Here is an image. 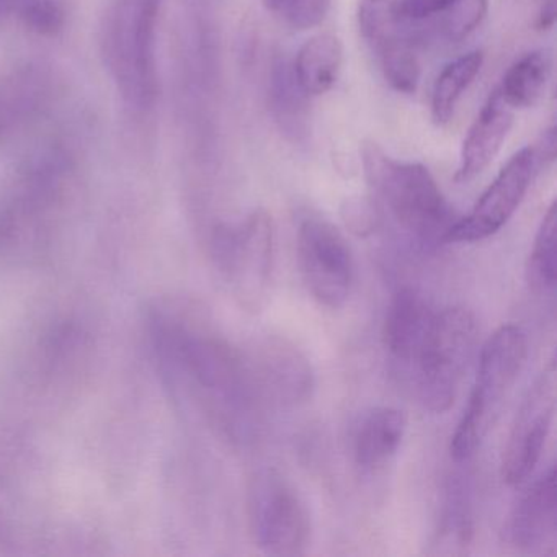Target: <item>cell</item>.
Returning a JSON list of instances; mask_svg holds the SVG:
<instances>
[{
	"label": "cell",
	"instance_id": "obj_3",
	"mask_svg": "<svg viewBox=\"0 0 557 557\" xmlns=\"http://www.w3.org/2000/svg\"><path fill=\"white\" fill-rule=\"evenodd\" d=\"M527 355V334L518 325H502L485 342L471 397L449 446L456 461L472 458L494 429L505 399L523 370Z\"/></svg>",
	"mask_w": 557,
	"mask_h": 557
},
{
	"label": "cell",
	"instance_id": "obj_4",
	"mask_svg": "<svg viewBox=\"0 0 557 557\" xmlns=\"http://www.w3.org/2000/svg\"><path fill=\"white\" fill-rule=\"evenodd\" d=\"M478 337V321L469 309L448 308L436 312L425 344L404 374L420 404L430 412L445 413L451 409Z\"/></svg>",
	"mask_w": 557,
	"mask_h": 557
},
{
	"label": "cell",
	"instance_id": "obj_25",
	"mask_svg": "<svg viewBox=\"0 0 557 557\" xmlns=\"http://www.w3.org/2000/svg\"><path fill=\"white\" fill-rule=\"evenodd\" d=\"M451 4L453 0H400L397 2L400 12L410 21L416 22L443 14Z\"/></svg>",
	"mask_w": 557,
	"mask_h": 557
},
{
	"label": "cell",
	"instance_id": "obj_12",
	"mask_svg": "<svg viewBox=\"0 0 557 557\" xmlns=\"http://www.w3.org/2000/svg\"><path fill=\"white\" fill-rule=\"evenodd\" d=\"M436 312L417 289L403 288L394 295L383 324V344L391 361L406 374L425 344Z\"/></svg>",
	"mask_w": 557,
	"mask_h": 557
},
{
	"label": "cell",
	"instance_id": "obj_24",
	"mask_svg": "<svg viewBox=\"0 0 557 557\" xmlns=\"http://www.w3.org/2000/svg\"><path fill=\"white\" fill-rule=\"evenodd\" d=\"M380 64L387 84L394 90L403 94L416 92L420 81V63L416 48L380 58Z\"/></svg>",
	"mask_w": 557,
	"mask_h": 557
},
{
	"label": "cell",
	"instance_id": "obj_2",
	"mask_svg": "<svg viewBox=\"0 0 557 557\" xmlns=\"http://www.w3.org/2000/svg\"><path fill=\"white\" fill-rule=\"evenodd\" d=\"M361 158L368 182L397 226L419 246L445 244L456 218L429 169L391 159L374 143L361 148Z\"/></svg>",
	"mask_w": 557,
	"mask_h": 557
},
{
	"label": "cell",
	"instance_id": "obj_18",
	"mask_svg": "<svg viewBox=\"0 0 557 557\" xmlns=\"http://www.w3.org/2000/svg\"><path fill=\"white\" fill-rule=\"evenodd\" d=\"M306 94L296 83L295 74L288 70L285 61L273 66L272 86H270V106L282 133L299 141L308 135V103Z\"/></svg>",
	"mask_w": 557,
	"mask_h": 557
},
{
	"label": "cell",
	"instance_id": "obj_1",
	"mask_svg": "<svg viewBox=\"0 0 557 557\" xmlns=\"http://www.w3.org/2000/svg\"><path fill=\"white\" fill-rule=\"evenodd\" d=\"M162 344L175 370L218 423L234 435L249 433L262 404L250 387L243 351L197 319L169 325Z\"/></svg>",
	"mask_w": 557,
	"mask_h": 557
},
{
	"label": "cell",
	"instance_id": "obj_8",
	"mask_svg": "<svg viewBox=\"0 0 557 557\" xmlns=\"http://www.w3.org/2000/svg\"><path fill=\"white\" fill-rule=\"evenodd\" d=\"M250 387L260 404L293 407L314 391V370L308 357L285 338L267 337L244 354Z\"/></svg>",
	"mask_w": 557,
	"mask_h": 557
},
{
	"label": "cell",
	"instance_id": "obj_28",
	"mask_svg": "<svg viewBox=\"0 0 557 557\" xmlns=\"http://www.w3.org/2000/svg\"><path fill=\"white\" fill-rule=\"evenodd\" d=\"M267 4L272 5L275 0H265Z\"/></svg>",
	"mask_w": 557,
	"mask_h": 557
},
{
	"label": "cell",
	"instance_id": "obj_9",
	"mask_svg": "<svg viewBox=\"0 0 557 557\" xmlns=\"http://www.w3.org/2000/svg\"><path fill=\"white\" fill-rule=\"evenodd\" d=\"M556 367L544 368L528 391L508 435L502 458V478L508 485H521L540 462L556 412Z\"/></svg>",
	"mask_w": 557,
	"mask_h": 557
},
{
	"label": "cell",
	"instance_id": "obj_13",
	"mask_svg": "<svg viewBox=\"0 0 557 557\" xmlns=\"http://www.w3.org/2000/svg\"><path fill=\"white\" fill-rule=\"evenodd\" d=\"M513 125V109L494 90L462 143L456 181L469 182L481 175L497 158Z\"/></svg>",
	"mask_w": 557,
	"mask_h": 557
},
{
	"label": "cell",
	"instance_id": "obj_14",
	"mask_svg": "<svg viewBox=\"0 0 557 557\" xmlns=\"http://www.w3.org/2000/svg\"><path fill=\"white\" fill-rule=\"evenodd\" d=\"M406 435V417L394 407L371 410L354 438V458L364 472L383 469L396 456Z\"/></svg>",
	"mask_w": 557,
	"mask_h": 557
},
{
	"label": "cell",
	"instance_id": "obj_10",
	"mask_svg": "<svg viewBox=\"0 0 557 557\" xmlns=\"http://www.w3.org/2000/svg\"><path fill=\"white\" fill-rule=\"evenodd\" d=\"M536 156L533 148L518 151L498 172L468 216L456 220L445 244H471L488 239L508 223L533 181Z\"/></svg>",
	"mask_w": 557,
	"mask_h": 557
},
{
	"label": "cell",
	"instance_id": "obj_26",
	"mask_svg": "<svg viewBox=\"0 0 557 557\" xmlns=\"http://www.w3.org/2000/svg\"><path fill=\"white\" fill-rule=\"evenodd\" d=\"M28 22L40 32H54L61 25V14L50 4H37L28 11Z\"/></svg>",
	"mask_w": 557,
	"mask_h": 557
},
{
	"label": "cell",
	"instance_id": "obj_15",
	"mask_svg": "<svg viewBox=\"0 0 557 557\" xmlns=\"http://www.w3.org/2000/svg\"><path fill=\"white\" fill-rule=\"evenodd\" d=\"M417 24L394 0H360L358 5V27L377 58L416 48L420 40Z\"/></svg>",
	"mask_w": 557,
	"mask_h": 557
},
{
	"label": "cell",
	"instance_id": "obj_21",
	"mask_svg": "<svg viewBox=\"0 0 557 557\" xmlns=\"http://www.w3.org/2000/svg\"><path fill=\"white\" fill-rule=\"evenodd\" d=\"M528 282L534 292L553 295L557 283V210L556 203L541 221L528 262Z\"/></svg>",
	"mask_w": 557,
	"mask_h": 557
},
{
	"label": "cell",
	"instance_id": "obj_20",
	"mask_svg": "<svg viewBox=\"0 0 557 557\" xmlns=\"http://www.w3.org/2000/svg\"><path fill=\"white\" fill-rule=\"evenodd\" d=\"M472 513L468 494L459 482L446 491L442 518L436 530L435 544L438 554H461L471 543Z\"/></svg>",
	"mask_w": 557,
	"mask_h": 557
},
{
	"label": "cell",
	"instance_id": "obj_27",
	"mask_svg": "<svg viewBox=\"0 0 557 557\" xmlns=\"http://www.w3.org/2000/svg\"><path fill=\"white\" fill-rule=\"evenodd\" d=\"M554 21H556V5H554V0H549L544 5L543 11H541L540 18H537V27L541 30H549L554 25Z\"/></svg>",
	"mask_w": 557,
	"mask_h": 557
},
{
	"label": "cell",
	"instance_id": "obj_5",
	"mask_svg": "<svg viewBox=\"0 0 557 557\" xmlns=\"http://www.w3.org/2000/svg\"><path fill=\"white\" fill-rule=\"evenodd\" d=\"M214 257L244 309L267 302L275 260V230L265 210H256L236 226L218 231Z\"/></svg>",
	"mask_w": 557,
	"mask_h": 557
},
{
	"label": "cell",
	"instance_id": "obj_6",
	"mask_svg": "<svg viewBox=\"0 0 557 557\" xmlns=\"http://www.w3.org/2000/svg\"><path fill=\"white\" fill-rule=\"evenodd\" d=\"M250 534L270 556H298L311 537L308 508L296 488L275 469L250 479L247 494Z\"/></svg>",
	"mask_w": 557,
	"mask_h": 557
},
{
	"label": "cell",
	"instance_id": "obj_16",
	"mask_svg": "<svg viewBox=\"0 0 557 557\" xmlns=\"http://www.w3.org/2000/svg\"><path fill=\"white\" fill-rule=\"evenodd\" d=\"M344 47L334 34H319L302 45L296 57V83L308 97L324 96L341 76Z\"/></svg>",
	"mask_w": 557,
	"mask_h": 557
},
{
	"label": "cell",
	"instance_id": "obj_7",
	"mask_svg": "<svg viewBox=\"0 0 557 557\" xmlns=\"http://www.w3.org/2000/svg\"><path fill=\"white\" fill-rule=\"evenodd\" d=\"M298 263L312 298L325 308L338 309L354 288V256L334 224L306 218L298 230Z\"/></svg>",
	"mask_w": 557,
	"mask_h": 557
},
{
	"label": "cell",
	"instance_id": "obj_11",
	"mask_svg": "<svg viewBox=\"0 0 557 557\" xmlns=\"http://www.w3.org/2000/svg\"><path fill=\"white\" fill-rule=\"evenodd\" d=\"M507 541L523 554H543L557 537L556 468L550 466L515 507L507 523Z\"/></svg>",
	"mask_w": 557,
	"mask_h": 557
},
{
	"label": "cell",
	"instance_id": "obj_17",
	"mask_svg": "<svg viewBox=\"0 0 557 557\" xmlns=\"http://www.w3.org/2000/svg\"><path fill=\"white\" fill-rule=\"evenodd\" d=\"M550 74V54L544 50L531 51L511 64L498 92L511 109H531L543 99Z\"/></svg>",
	"mask_w": 557,
	"mask_h": 557
},
{
	"label": "cell",
	"instance_id": "obj_23",
	"mask_svg": "<svg viewBox=\"0 0 557 557\" xmlns=\"http://www.w3.org/2000/svg\"><path fill=\"white\" fill-rule=\"evenodd\" d=\"M332 0H275L270 9L293 30L319 27L331 11Z\"/></svg>",
	"mask_w": 557,
	"mask_h": 557
},
{
	"label": "cell",
	"instance_id": "obj_19",
	"mask_svg": "<svg viewBox=\"0 0 557 557\" xmlns=\"http://www.w3.org/2000/svg\"><path fill=\"white\" fill-rule=\"evenodd\" d=\"M482 63L484 54L481 51H472L451 61L436 77L432 92V116L436 125H446L453 119L456 106L465 90L478 77Z\"/></svg>",
	"mask_w": 557,
	"mask_h": 557
},
{
	"label": "cell",
	"instance_id": "obj_22",
	"mask_svg": "<svg viewBox=\"0 0 557 557\" xmlns=\"http://www.w3.org/2000/svg\"><path fill=\"white\" fill-rule=\"evenodd\" d=\"M488 0H453V4L443 14V34L449 41L465 40L484 21Z\"/></svg>",
	"mask_w": 557,
	"mask_h": 557
}]
</instances>
